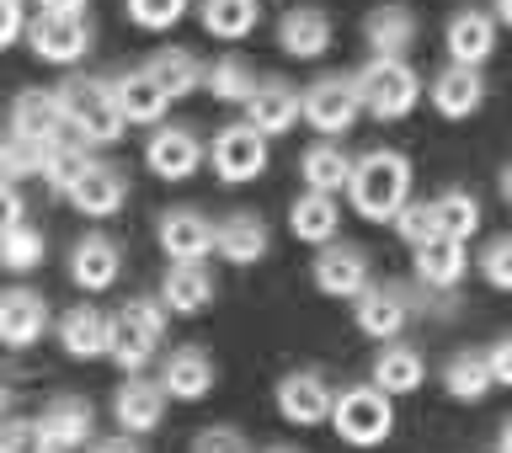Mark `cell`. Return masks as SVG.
Segmentation results:
<instances>
[{
    "label": "cell",
    "instance_id": "6da1fadb",
    "mask_svg": "<svg viewBox=\"0 0 512 453\" xmlns=\"http://www.w3.org/2000/svg\"><path fill=\"white\" fill-rule=\"evenodd\" d=\"M54 102H59L64 134H70L75 144H86V150H96V144H118L123 128H128L118 102H112V86L96 80V75H70L54 91Z\"/></svg>",
    "mask_w": 512,
    "mask_h": 453
},
{
    "label": "cell",
    "instance_id": "7a4b0ae2",
    "mask_svg": "<svg viewBox=\"0 0 512 453\" xmlns=\"http://www.w3.org/2000/svg\"><path fill=\"white\" fill-rule=\"evenodd\" d=\"M347 198H352V208H358L363 219L390 224L400 214V203L411 198V160L395 155V150H374V155L352 160Z\"/></svg>",
    "mask_w": 512,
    "mask_h": 453
},
{
    "label": "cell",
    "instance_id": "3957f363",
    "mask_svg": "<svg viewBox=\"0 0 512 453\" xmlns=\"http://www.w3.org/2000/svg\"><path fill=\"white\" fill-rule=\"evenodd\" d=\"M352 86H358V107L379 123L411 118V107L422 102V75H416L406 59H368L363 70L352 75Z\"/></svg>",
    "mask_w": 512,
    "mask_h": 453
},
{
    "label": "cell",
    "instance_id": "277c9868",
    "mask_svg": "<svg viewBox=\"0 0 512 453\" xmlns=\"http://www.w3.org/2000/svg\"><path fill=\"white\" fill-rule=\"evenodd\" d=\"M166 342V310L160 299H128L118 315H112V347L107 358L123 368V374H144L150 358Z\"/></svg>",
    "mask_w": 512,
    "mask_h": 453
},
{
    "label": "cell",
    "instance_id": "5b68a950",
    "mask_svg": "<svg viewBox=\"0 0 512 453\" xmlns=\"http://www.w3.org/2000/svg\"><path fill=\"white\" fill-rule=\"evenodd\" d=\"M326 422L336 427V438L352 448H374L395 432V400L374 390V384H358V390L331 395V416Z\"/></svg>",
    "mask_w": 512,
    "mask_h": 453
},
{
    "label": "cell",
    "instance_id": "8992f818",
    "mask_svg": "<svg viewBox=\"0 0 512 453\" xmlns=\"http://www.w3.org/2000/svg\"><path fill=\"white\" fill-rule=\"evenodd\" d=\"M203 160L214 166V176L224 187H246V182H256V176L267 171V139L256 134L251 123H230V128L214 134V144L203 150Z\"/></svg>",
    "mask_w": 512,
    "mask_h": 453
},
{
    "label": "cell",
    "instance_id": "52a82bcc",
    "mask_svg": "<svg viewBox=\"0 0 512 453\" xmlns=\"http://www.w3.org/2000/svg\"><path fill=\"white\" fill-rule=\"evenodd\" d=\"M299 118L315 128V134H347L352 123L363 118V107H358V86H352V75H320L310 91L299 96Z\"/></svg>",
    "mask_w": 512,
    "mask_h": 453
},
{
    "label": "cell",
    "instance_id": "ba28073f",
    "mask_svg": "<svg viewBox=\"0 0 512 453\" xmlns=\"http://www.w3.org/2000/svg\"><path fill=\"white\" fill-rule=\"evenodd\" d=\"M352 320L374 342H395L411 326V294L400 283H368L363 294H352Z\"/></svg>",
    "mask_w": 512,
    "mask_h": 453
},
{
    "label": "cell",
    "instance_id": "9c48e42d",
    "mask_svg": "<svg viewBox=\"0 0 512 453\" xmlns=\"http://www.w3.org/2000/svg\"><path fill=\"white\" fill-rule=\"evenodd\" d=\"M27 43L43 64H75L91 48V22L86 16H64V11H43L27 22Z\"/></svg>",
    "mask_w": 512,
    "mask_h": 453
},
{
    "label": "cell",
    "instance_id": "30bf717a",
    "mask_svg": "<svg viewBox=\"0 0 512 453\" xmlns=\"http://www.w3.org/2000/svg\"><path fill=\"white\" fill-rule=\"evenodd\" d=\"M144 166H150L160 182H187V176L203 171V139L182 123H155L150 144H144Z\"/></svg>",
    "mask_w": 512,
    "mask_h": 453
},
{
    "label": "cell",
    "instance_id": "8fae6325",
    "mask_svg": "<svg viewBox=\"0 0 512 453\" xmlns=\"http://www.w3.org/2000/svg\"><path fill=\"white\" fill-rule=\"evenodd\" d=\"M48 331V299L38 288H0V347L27 352Z\"/></svg>",
    "mask_w": 512,
    "mask_h": 453
},
{
    "label": "cell",
    "instance_id": "7c38bea8",
    "mask_svg": "<svg viewBox=\"0 0 512 453\" xmlns=\"http://www.w3.org/2000/svg\"><path fill=\"white\" fill-rule=\"evenodd\" d=\"M310 272H315V288L326 299H352V294H363V288L374 283L368 278V256L358 246H347V240H326Z\"/></svg>",
    "mask_w": 512,
    "mask_h": 453
},
{
    "label": "cell",
    "instance_id": "4fadbf2b",
    "mask_svg": "<svg viewBox=\"0 0 512 453\" xmlns=\"http://www.w3.org/2000/svg\"><path fill=\"white\" fill-rule=\"evenodd\" d=\"M219 368L214 358H208L203 347H176L171 358H160V395L166 400H182V406H192V400H203L208 390H214Z\"/></svg>",
    "mask_w": 512,
    "mask_h": 453
},
{
    "label": "cell",
    "instance_id": "5bb4252c",
    "mask_svg": "<svg viewBox=\"0 0 512 453\" xmlns=\"http://www.w3.org/2000/svg\"><path fill=\"white\" fill-rule=\"evenodd\" d=\"M278 416L288 427H320L331 416V384L315 368H294L278 384Z\"/></svg>",
    "mask_w": 512,
    "mask_h": 453
},
{
    "label": "cell",
    "instance_id": "9a60e30c",
    "mask_svg": "<svg viewBox=\"0 0 512 453\" xmlns=\"http://www.w3.org/2000/svg\"><path fill=\"white\" fill-rule=\"evenodd\" d=\"M70 203H75L86 219L123 214V203H128V176L112 166V160H91V166L80 171V182L70 187Z\"/></svg>",
    "mask_w": 512,
    "mask_h": 453
},
{
    "label": "cell",
    "instance_id": "2e32d148",
    "mask_svg": "<svg viewBox=\"0 0 512 453\" xmlns=\"http://www.w3.org/2000/svg\"><path fill=\"white\" fill-rule=\"evenodd\" d=\"M112 416H118V427L128 432V438H144V432H155L160 422H166V395H160L155 379L128 374L118 384V395H112Z\"/></svg>",
    "mask_w": 512,
    "mask_h": 453
},
{
    "label": "cell",
    "instance_id": "e0dca14e",
    "mask_svg": "<svg viewBox=\"0 0 512 453\" xmlns=\"http://www.w3.org/2000/svg\"><path fill=\"white\" fill-rule=\"evenodd\" d=\"M123 272V251L112 235H80L70 251V283L86 288V294H107Z\"/></svg>",
    "mask_w": 512,
    "mask_h": 453
},
{
    "label": "cell",
    "instance_id": "ac0fdd59",
    "mask_svg": "<svg viewBox=\"0 0 512 453\" xmlns=\"http://www.w3.org/2000/svg\"><path fill=\"white\" fill-rule=\"evenodd\" d=\"M160 251L171 256V262H208V251H214V219H203L198 208H171V214H160Z\"/></svg>",
    "mask_w": 512,
    "mask_h": 453
},
{
    "label": "cell",
    "instance_id": "d6986e66",
    "mask_svg": "<svg viewBox=\"0 0 512 453\" xmlns=\"http://www.w3.org/2000/svg\"><path fill=\"white\" fill-rule=\"evenodd\" d=\"M59 347L80 363H96L107 358L112 347V315H102L96 304H75V310L59 315Z\"/></svg>",
    "mask_w": 512,
    "mask_h": 453
},
{
    "label": "cell",
    "instance_id": "ffe728a7",
    "mask_svg": "<svg viewBox=\"0 0 512 453\" xmlns=\"http://www.w3.org/2000/svg\"><path fill=\"white\" fill-rule=\"evenodd\" d=\"M240 107H246V123H251L262 139L288 134V128L299 123V91L283 86V80H256V91H251Z\"/></svg>",
    "mask_w": 512,
    "mask_h": 453
},
{
    "label": "cell",
    "instance_id": "44dd1931",
    "mask_svg": "<svg viewBox=\"0 0 512 453\" xmlns=\"http://www.w3.org/2000/svg\"><path fill=\"white\" fill-rule=\"evenodd\" d=\"M411 262H416V283H422L427 294H454L459 278H464V240L432 235L422 246H411Z\"/></svg>",
    "mask_w": 512,
    "mask_h": 453
},
{
    "label": "cell",
    "instance_id": "7402d4cb",
    "mask_svg": "<svg viewBox=\"0 0 512 453\" xmlns=\"http://www.w3.org/2000/svg\"><path fill=\"white\" fill-rule=\"evenodd\" d=\"M91 427H96V411H91L80 395L48 400L43 416H38V432H43V443L54 448V453H70V448H80V443H91Z\"/></svg>",
    "mask_w": 512,
    "mask_h": 453
},
{
    "label": "cell",
    "instance_id": "603a6c76",
    "mask_svg": "<svg viewBox=\"0 0 512 453\" xmlns=\"http://www.w3.org/2000/svg\"><path fill=\"white\" fill-rule=\"evenodd\" d=\"M272 246V235H267V219L262 214H230V219H219L214 224V251L224 256L230 267H251V262H262Z\"/></svg>",
    "mask_w": 512,
    "mask_h": 453
},
{
    "label": "cell",
    "instance_id": "cb8c5ba5",
    "mask_svg": "<svg viewBox=\"0 0 512 453\" xmlns=\"http://www.w3.org/2000/svg\"><path fill=\"white\" fill-rule=\"evenodd\" d=\"M448 59L454 64H470V70H480L491 54H496V22L486 11H475V6H464L448 16Z\"/></svg>",
    "mask_w": 512,
    "mask_h": 453
},
{
    "label": "cell",
    "instance_id": "d4e9b609",
    "mask_svg": "<svg viewBox=\"0 0 512 453\" xmlns=\"http://www.w3.org/2000/svg\"><path fill=\"white\" fill-rule=\"evenodd\" d=\"M480 102H486V75L480 70H470V64H448V70H438V80H432V107H438L448 123L475 118Z\"/></svg>",
    "mask_w": 512,
    "mask_h": 453
},
{
    "label": "cell",
    "instance_id": "484cf974",
    "mask_svg": "<svg viewBox=\"0 0 512 453\" xmlns=\"http://www.w3.org/2000/svg\"><path fill=\"white\" fill-rule=\"evenodd\" d=\"M278 48L288 59H320L331 48V16L320 6H294L278 22Z\"/></svg>",
    "mask_w": 512,
    "mask_h": 453
},
{
    "label": "cell",
    "instance_id": "4316f807",
    "mask_svg": "<svg viewBox=\"0 0 512 453\" xmlns=\"http://www.w3.org/2000/svg\"><path fill=\"white\" fill-rule=\"evenodd\" d=\"M214 299V272L203 262H171V272L160 278V310L166 315H198Z\"/></svg>",
    "mask_w": 512,
    "mask_h": 453
},
{
    "label": "cell",
    "instance_id": "83f0119b",
    "mask_svg": "<svg viewBox=\"0 0 512 453\" xmlns=\"http://www.w3.org/2000/svg\"><path fill=\"white\" fill-rule=\"evenodd\" d=\"M363 38L374 59H406L416 48V16L406 6H374L363 16Z\"/></svg>",
    "mask_w": 512,
    "mask_h": 453
},
{
    "label": "cell",
    "instance_id": "f1b7e54d",
    "mask_svg": "<svg viewBox=\"0 0 512 453\" xmlns=\"http://www.w3.org/2000/svg\"><path fill=\"white\" fill-rule=\"evenodd\" d=\"M112 86V102H118V112H123V123H160L171 112V102L160 96V86L144 70H123L118 80H107Z\"/></svg>",
    "mask_w": 512,
    "mask_h": 453
},
{
    "label": "cell",
    "instance_id": "f546056e",
    "mask_svg": "<svg viewBox=\"0 0 512 453\" xmlns=\"http://www.w3.org/2000/svg\"><path fill=\"white\" fill-rule=\"evenodd\" d=\"M11 134L27 139V144H54V139H64L54 91H22V96H16V102H11Z\"/></svg>",
    "mask_w": 512,
    "mask_h": 453
},
{
    "label": "cell",
    "instance_id": "4dcf8cb0",
    "mask_svg": "<svg viewBox=\"0 0 512 453\" xmlns=\"http://www.w3.org/2000/svg\"><path fill=\"white\" fill-rule=\"evenodd\" d=\"M288 230H294V240H304V246H326V240H336V230H342V208H336V198H326V192H299V198L288 203Z\"/></svg>",
    "mask_w": 512,
    "mask_h": 453
},
{
    "label": "cell",
    "instance_id": "1f68e13d",
    "mask_svg": "<svg viewBox=\"0 0 512 453\" xmlns=\"http://www.w3.org/2000/svg\"><path fill=\"white\" fill-rule=\"evenodd\" d=\"M144 75L160 86L166 102H182V96H192L203 86V64H198V54H187V48H160V54H150Z\"/></svg>",
    "mask_w": 512,
    "mask_h": 453
},
{
    "label": "cell",
    "instance_id": "d6a6232c",
    "mask_svg": "<svg viewBox=\"0 0 512 453\" xmlns=\"http://www.w3.org/2000/svg\"><path fill=\"white\" fill-rule=\"evenodd\" d=\"M422 374H427V363H422V352H416V347H400V342H384L379 347V358H374V390L411 395V390H422Z\"/></svg>",
    "mask_w": 512,
    "mask_h": 453
},
{
    "label": "cell",
    "instance_id": "836d02e7",
    "mask_svg": "<svg viewBox=\"0 0 512 453\" xmlns=\"http://www.w3.org/2000/svg\"><path fill=\"white\" fill-rule=\"evenodd\" d=\"M86 166H91V150L64 134V139H54V144H43L38 176H43V187L54 192V198H70V187L80 182V171H86Z\"/></svg>",
    "mask_w": 512,
    "mask_h": 453
},
{
    "label": "cell",
    "instance_id": "e575fe53",
    "mask_svg": "<svg viewBox=\"0 0 512 453\" xmlns=\"http://www.w3.org/2000/svg\"><path fill=\"white\" fill-rule=\"evenodd\" d=\"M299 171H304V187L310 192L336 198V187H347V176H352V155L342 150V144H310L304 160H299Z\"/></svg>",
    "mask_w": 512,
    "mask_h": 453
},
{
    "label": "cell",
    "instance_id": "d590c367",
    "mask_svg": "<svg viewBox=\"0 0 512 453\" xmlns=\"http://www.w3.org/2000/svg\"><path fill=\"white\" fill-rule=\"evenodd\" d=\"M198 16L208 38H224V43H240L256 32V0H203Z\"/></svg>",
    "mask_w": 512,
    "mask_h": 453
},
{
    "label": "cell",
    "instance_id": "8d00e7d4",
    "mask_svg": "<svg viewBox=\"0 0 512 453\" xmlns=\"http://www.w3.org/2000/svg\"><path fill=\"white\" fill-rule=\"evenodd\" d=\"M432 224H438V235H448V240H470L480 230L475 192H443V198H432Z\"/></svg>",
    "mask_w": 512,
    "mask_h": 453
},
{
    "label": "cell",
    "instance_id": "74e56055",
    "mask_svg": "<svg viewBox=\"0 0 512 453\" xmlns=\"http://www.w3.org/2000/svg\"><path fill=\"white\" fill-rule=\"evenodd\" d=\"M203 86H208V96H214V102H224V107H240L246 102V96L256 91V70L246 59H219L214 70H203Z\"/></svg>",
    "mask_w": 512,
    "mask_h": 453
},
{
    "label": "cell",
    "instance_id": "f35d334b",
    "mask_svg": "<svg viewBox=\"0 0 512 453\" xmlns=\"http://www.w3.org/2000/svg\"><path fill=\"white\" fill-rule=\"evenodd\" d=\"M443 390L454 400H470V406L491 395V374H486V363H480V352H459V358L443 363Z\"/></svg>",
    "mask_w": 512,
    "mask_h": 453
},
{
    "label": "cell",
    "instance_id": "ab89813d",
    "mask_svg": "<svg viewBox=\"0 0 512 453\" xmlns=\"http://www.w3.org/2000/svg\"><path fill=\"white\" fill-rule=\"evenodd\" d=\"M43 230H32V224H6L0 230V267H11V272H32L43 262Z\"/></svg>",
    "mask_w": 512,
    "mask_h": 453
},
{
    "label": "cell",
    "instance_id": "60d3db41",
    "mask_svg": "<svg viewBox=\"0 0 512 453\" xmlns=\"http://www.w3.org/2000/svg\"><path fill=\"white\" fill-rule=\"evenodd\" d=\"M38 166H43V144H27L16 134L0 139V182H27V176H38Z\"/></svg>",
    "mask_w": 512,
    "mask_h": 453
},
{
    "label": "cell",
    "instance_id": "b9f144b4",
    "mask_svg": "<svg viewBox=\"0 0 512 453\" xmlns=\"http://www.w3.org/2000/svg\"><path fill=\"white\" fill-rule=\"evenodd\" d=\"M187 6L192 0H128V16H134V27H144V32H171L187 16Z\"/></svg>",
    "mask_w": 512,
    "mask_h": 453
},
{
    "label": "cell",
    "instance_id": "7bdbcfd3",
    "mask_svg": "<svg viewBox=\"0 0 512 453\" xmlns=\"http://www.w3.org/2000/svg\"><path fill=\"white\" fill-rule=\"evenodd\" d=\"M390 224H395V235L406 240V246H422V240L438 235V224H432V203H416V198L400 203V214Z\"/></svg>",
    "mask_w": 512,
    "mask_h": 453
},
{
    "label": "cell",
    "instance_id": "ee69618b",
    "mask_svg": "<svg viewBox=\"0 0 512 453\" xmlns=\"http://www.w3.org/2000/svg\"><path fill=\"white\" fill-rule=\"evenodd\" d=\"M480 272H486V283L496 288V294H507L512 288V240L496 235L486 251H480Z\"/></svg>",
    "mask_w": 512,
    "mask_h": 453
},
{
    "label": "cell",
    "instance_id": "f6af8a7d",
    "mask_svg": "<svg viewBox=\"0 0 512 453\" xmlns=\"http://www.w3.org/2000/svg\"><path fill=\"white\" fill-rule=\"evenodd\" d=\"M0 453H54V448L43 443L38 422H22V416H16V422L0 427Z\"/></svg>",
    "mask_w": 512,
    "mask_h": 453
},
{
    "label": "cell",
    "instance_id": "bcb514c9",
    "mask_svg": "<svg viewBox=\"0 0 512 453\" xmlns=\"http://www.w3.org/2000/svg\"><path fill=\"white\" fill-rule=\"evenodd\" d=\"M480 363H486V374H491V390H507L512 384V336H496V342L480 352Z\"/></svg>",
    "mask_w": 512,
    "mask_h": 453
},
{
    "label": "cell",
    "instance_id": "7dc6e473",
    "mask_svg": "<svg viewBox=\"0 0 512 453\" xmlns=\"http://www.w3.org/2000/svg\"><path fill=\"white\" fill-rule=\"evenodd\" d=\"M192 453H251V443L240 438L235 427H203L198 443H192Z\"/></svg>",
    "mask_w": 512,
    "mask_h": 453
},
{
    "label": "cell",
    "instance_id": "c3c4849f",
    "mask_svg": "<svg viewBox=\"0 0 512 453\" xmlns=\"http://www.w3.org/2000/svg\"><path fill=\"white\" fill-rule=\"evenodd\" d=\"M27 32V11L22 0H0V48H11L16 38Z\"/></svg>",
    "mask_w": 512,
    "mask_h": 453
},
{
    "label": "cell",
    "instance_id": "681fc988",
    "mask_svg": "<svg viewBox=\"0 0 512 453\" xmlns=\"http://www.w3.org/2000/svg\"><path fill=\"white\" fill-rule=\"evenodd\" d=\"M22 219H27L22 187H16V182H0V230H6V224H22Z\"/></svg>",
    "mask_w": 512,
    "mask_h": 453
},
{
    "label": "cell",
    "instance_id": "f907efd6",
    "mask_svg": "<svg viewBox=\"0 0 512 453\" xmlns=\"http://www.w3.org/2000/svg\"><path fill=\"white\" fill-rule=\"evenodd\" d=\"M43 11H64V16H80L86 11V0H38Z\"/></svg>",
    "mask_w": 512,
    "mask_h": 453
},
{
    "label": "cell",
    "instance_id": "816d5d0a",
    "mask_svg": "<svg viewBox=\"0 0 512 453\" xmlns=\"http://www.w3.org/2000/svg\"><path fill=\"white\" fill-rule=\"evenodd\" d=\"M96 453H139L134 438H112V443H96Z\"/></svg>",
    "mask_w": 512,
    "mask_h": 453
},
{
    "label": "cell",
    "instance_id": "f5cc1de1",
    "mask_svg": "<svg viewBox=\"0 0 512 453\" xmlns=\"http://www.w3.org/2000/svg\"><path fill=\"white\" fill-rule=\"evenodd\" d=\"M486 16H491L496 27H502V22H512V0H491V11H486Z\"/></svg>",
    "mask_w": 512,
    "mask_h": 453
},
{
    "label": "cell",
    "instance_id": "db71d44e",
    "mask_svg": "<svg viewBox=\"0 0 512 453\" xmlns=\"http://www.w3.org/2000/svg\"><path fill=\"white\" fill-rule=\"evenodd\" d=\"M11 406V390H6V379H0V411H6Z\"/></svg>",
    "mask_w": 512,
    "mask_h": 453
},
{
    "label": "cell",
    "instance_id": "11a10c76",
    "mask_svg": "<svg viewBox=\"0 0 512 453\" xmlns=\"http://www.w3.org/2000/svg\"><path fill=\"white\" fill-rule=\"evenodd\" d=\"M267 453H294V448H267Z\"/></svg>",
    "mask_w": 512,
    "mask_h": 453
}]
</instances>
